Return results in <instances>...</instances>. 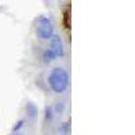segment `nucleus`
<instances>
[{"label": "nucleus", "instance_id": "1", "mask_svg": "<svg viewBox=\"0 0 135 135\" xmlns=\"http://www.w3.org/2000/svg\"><path fill=\"white\" fill-rule=\"evenodd\" d=\"M49 84L55 93H62L68 88V84H69L68 73L62 68H55V69L51 70V73L49 76Z\"/></svg>", "mask_w": 135, "mask_h": 135}, {"label": "nucleus", "instance_id": "2", "mask_svg": "<svg viewBox=\"0 0 135 135\" xmlns=\"http://www.w3.org/2000/svg\"><path fill=\"white\" fill-rule=\"evenodd\" d=\"M37 35L43 39V41H47L53 37L54 34V27H53V23L51 20L47 19L46 16H41L38 18L37 20Z\"/></svg>", "mask_w": 135, "mask_h": 135}, {"label": "nucleus", "instance_id": "3", "mask_svg": "<svg viewBox=\"0 0 135 135\" xmlns=\"http://www.w3.org/2000/svg\"><path fill=\"white\" fill-rule=\"evenodd\" d=\"M50 50L54 53L55 57H61L64 55V45H62V41L58 35H54L50 38Z\"/></svg>", "mask_w": 135, "mask_h": 135}, {"label": "nucleus", "instance_id": "4", "mask_svg": "<svg viewBox=\"0 0 135 135\" xmlns=\"http://www.w3.org/2000/svg\"><path fill=\"white\" fill-rule=\"evenodd\" d=\"M54 58H55V55H54V53H53L50 49H47L46 51H45V54H43V60H45V62H51Z\"/></svg>", "mask_w": 135, "mask_h": 135}]
</instances>
